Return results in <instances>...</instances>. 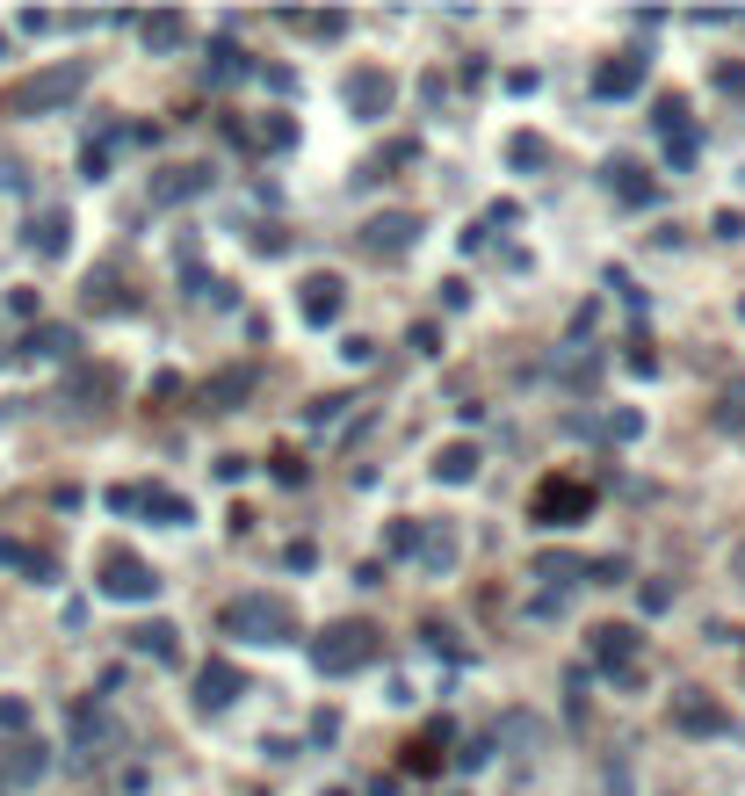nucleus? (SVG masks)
I'll return each mask as SVG.
<instances>
[{"instance_id":"1","label":"nucleus","mask_w":745,"mask_h":796,"mask_svg":"<svg viewBox=\"0 0 745 796\" xmlns=\"http://www.w3.org/2000/svg\"><path fill=\"white\" fill-rule=\"evenodd\" d=\"M80 87H87V58H66V66H44V73H22V80L8 87V102H0V116H51V109H66Z\"/></svg>"},{"instance_id":"2","label":"nucleus","mask_w":745,"mask_h":796,"mask_svg":"<svg viewBox=\"0 0 745 796\" xmlns=\"http://www.w3.org/2000/svg\"><path fill=\"white\" fill-rule=\"evenodd\" d=\"M225 637H239V645H290L297 608L283 594H239V601H225Z\"/></svg>"},{"instance_id":"3","label":"nucleus","mask_w":745,"mask_h":796,"mask_svg":"<svg viewBox=\"0 0 745 796\" xmlns=\"http://www.w3.org/2000/svg\"><path fill=\"white\" fill-rule=\"evenodd\" d=\"M304 652H312V666L326 673V681H348V673L377 666V630H369V623H333V630H319Z\"/></svg>"},{"instance_id":"4","label":"nucleus","mask_w":745,"mask_h":796,"mask_svg":"<svg viewBox=\"0 0 745 796\" xmlns=\"http://www.w3.org/2000/svg\"><path fill=\"white\" fill-rule=\"evenodd\" d=\"M109 507L116 514H152L160 529H189V500L167 493V485H109Z\"/></svg>"},{"instance_id":"5","label":"nucleus","mask_w":745,"mask_h":796,"mask_svg":"<svg viewBox=\"0 0 745 796\" xmlns=\"http://www.w3.org/2000/svg\"><path fill=\"white\" fill-rule=\"evenodd\" d=\"M152 594H160V572L145 558H131V550H109L102 558V601H152Z\"/></svg>"},{"instance_id":"6","label":"nucleus","mask_w":745,"mask_h":796,"mask_svg":"<svg viewBox=\"0 0 745 796\" xmlns=\"http://www.w3.org/2000/svg\"><path fill=\"white\" fill-rule=\"evenodd\" d=\"M340 312H348V283H340L333 268H319V275H304V283H297V319L304 326H333Z\"/></svg>"},{"instance_id":"7","label":"nucleus","mask_w":745,"mask_h":796,"mask_svg":"<svg viewBox=\"0 0 745 796\" xmlns=\"http://www.w3.org/2000/svg\"><path fill=\"white\" fill-rule=\"evenodd\" d=\"M391 102H398V80H391L384 66H362V73L348 80V109H355V124H384Z\"/></svg>"},{"instance_id":"8","label":"nucleus","mask_w":745,"mask_h":796,"mask_svg":"<svg viewBox=\"0 0 745 796\" xmlns=\"http://www.w3.org/2000/svg\"><path fill=\"white\" fill-rule=\"evenodd\" d=\"M420 239V225H413V210H377V218L362 225V254H377V261H398Z\"/></svg>"},{"instance_id":"9","label":"nucleus","mask_w":745,"mask_h":796,"mask_svg":"<svg viewBox=\"0 0 745 796\" xmlns=\"http://www.w3.org/2000/svg\"><path fill=\"white\" fill-rule=\"evenodd\" d=\"M586 507H594V493H586V485L550 478L543 493H536V522H543V529H572V522H586Z\"/></svg>"},{"instance_id":"10","label":"nucleus","mask_w":745,"mask_h":796,"mask_svg":"<svg viewBox=\"0 0 745 796\" xmlns=\"http://www.w3.org/2000/svg\"><path fill=\"white\" fill-rule=\"evenodd\" d=\"M637 645H644V637H637L630 623H601V630H586V652H594V666L623 673V681H630V659H637Z\"/></svg>"},{"instance_id":"11","label":"nucleus","mask_w":745,"mask_h":796,"mask_svg":"<svg viewBox=\"0 0 745 796\" xmlns=\"http://www.w3.org/2000/svg\"><path fill=\"white\" fill-rule=\"evenodd\" d=\"M673 724H680V731H695V739H717V731H731L724 702H709L702 688H680V695H673Z\"/></svg>"},{"instance_id":"12","label":"nucleus","mask_w":745,"mask_h":796,"mask_svg":"<svg viewBox=\"0 0 745 796\" xmlns=\"http://www.w3.org/2000/svg\"><path fill=\"white\" fill-rule=\"evenodd\" d=\"M637 87H644V58L630 51V58H608V66L594 73V95L601 102H623V95H637Z\"/></svg>"},{"instance_id":"13","label":"nucleus","mask_w":745,"mask_h":796,"mask_svg":"<svg viewBox=\"0 0 745 796\" xmlns=\"http://www.w3.org/2000/svg\"><path fill=\"white\" fill-rule=\"evenodd\" d=\"M73 218L66 210H29V254H66Z\"/></svg>"},{"instance_id":"14","label":"nucleus","mask_w":745,"mask_h":796,"mask_svg":"<svg viewBox=\"0 0 745 796\" xmlns=\"http://www.w3.org/2000/svg\"><path fill=\"white\" fill-rule=\"evenodd\" d=\"M413 558L442 579V572L456 565V529H449V522H420V550H413Z\"/></svg>"},{"instance_id":"15","label":"nucleus","mask_w":745,"mask_h":796,"mask_svg":"<svg viewBox=\"0 0 745 796\" xmlns=\"http://www.w3.org/2000/svg\"><path fill=\"white\" fill-rule=\"evenodd\" d=\"M232 695H239V673H232V659H210V666L196 673V702H203V710H225Z\"/></svg>"},{"instance_id":"16","label":"nucleus","mask_w":745,"mask_h":796,"mask_svg":"<svg viewBox=\"0 0 745 796\" xmlns=\"http://www.w3.org/2000/svg\"><path fill=\"white\" fill-rule=\"evenodd\" d=\"M434 478H442V485H471L478 478V449L471 442H449L442 456H434Z\"/></svg>"},{"instance_id":"17","label":"nucleus","mask_w":745,"mask_h":796,"mask_svg":"<svg viewBox=\"0 0 745 796\" xmlns=\"http://www.w3.org/2000/svg\"><path fill=\"white\" fill-rule=\"evenodd\" d=\"M0 572H29V579H51V558L44 550H29L15 536H0Z\"/></svg>"},{"instance_id":"18","label":"nucleus","mask_w":745,"mask_h":796,"mask_svg":"<svg viewBox=\"0 0 745 796\" xmlns=\"http://www.w3.org/2000/svg\"><path fill=\"white\" fill-rule=\"evenodd\" d=\"M131 652H138V659H181V645H174L167 623H138V630H131Z\"/></svg>"},{"instance_id":"19","label":"nucleus","mask_w":745,"mask_h":796,"mask_svg":"<svg viewBox=\"0 0 745 796\" xmlns=\"http://www.w3.org/2000/svg\"><path fill=\"white\" fill-rule=\"evenodd\" d=\"M536 579H550V587H572V579H586V558H565V550H543V558L529 565Z\"/></svg>"},{"instance_id":"20","label":"nucleus","mask_w":745,"mask_h":796,"mask_svg":"<svg viewBox=\"0 0 745 796\" xmlns=\"http://www.w3.org/2000/svg\"><path fill=\"white\" fill-rule=\"evenodd\" d=\"M138 37H145L152 51H174L181 37H189V22H181V15H145V22H138Z\"/></svg>"},{"instance_id":"21","label":"nucleus","mask_w":745,"mask_h":796,"mask_svg":"<svg viewBox=\"0 0 745 796\" xmlns=\"http://www.w3.org/2000/svg\"><path fill=\"white\" fill-rule=\"evenodd\" d=\"M73 348H80V333H73V326H37V333H29V355H44V362L73 355Z\"/></svg>"},{"instance_id":"22","label":"nucleus","mask_w":745,"mask_h":796,"mask_svg":"<svg viewBox=\"0 0 745 796\" xmlns=\"http://www.w3.org/2000/svg\"><path fill=\"white\" fill-rule=\"evenodd\" d=\"M246 391H254V377H246V370H217V377L203 384V398H210V406H239Z\"/></svg>"},{"instance_id":"23","label":"nucleus","mask_w":745,"mask_h":796,"mask_svg":"<svg viewBox=\"0 0 745 796\" xmlns=\"http://www.w3.org/2000/svg\"><path fill=\"white\" fill-rule=\"evenodd\" d=\"M109 391H116V377H109V370H80V377L66 384V398H73V406H102Z\"/></svg>"},{"instance_id":"24","label":"nucleus","mask_w":745,"mask_h":796,"mask_svg":"<svg viewBox=\"0 0 745 796\" xmlns=\"http://www.w3.org/2000/svg\"><path fill=\"white\" fill-rule=\"evenodd\" d=\"M0 768H8V782H37V775L51 768V760H44V746H37V739H22V746H15V760H0Z\"/></svg>"},{"instance_id":"25","label":"nucleus","mask_w":745,"mask_h":796,"mask_svg":"<svg viewBox=\"0 0 745 796\" xmlns=\"http://www.w3.org/2000/svg\"><path fill=\"white\" fill-rule=\"evenodd\" d=\"M608 181H615V196H623V203H651V196H659L651 181H637V167H630V160H615V167H608Z\"/></svg>"},{"instance_id":"26","label":"nucleus","mask_w":745,"mask_h":796,"mask_svg":"<svg viewBox=\"0 0 745 796\" xmlns=\"http://www.w3.org/2000/svg\"><path fill=\"white\" fill-rule=\"evenodd\" d=\"M232 73H246V51H239L232 37H217V44H210V80H232Z\"/></svg>"},{"instance_id":"27","label":"nucleus","mask_w":745,"mask_h":796,"mask_svg":"<svg viewBox=\"0 0 745 796\" xmlns=\"http://www.w3.org/2000/svg\"><path fill=\"white\" fill-rule=\"evenodd\" d=\"M290 138H297V124H290V116H268L261 131H246V145H261V152H283Z\"/></svg>"},{"instance_id":"28","label":"nucleus","mask_w":745,"mask_h":796,"mask_svg":"<svg viewBox=\"0 0 745 796\" xmlns=\"http://www.w3.org/2000/svg\"><path fill=\"white\" fill-rule=\"evenodd\" d=\"M717 427H745V384H724V398H717Z\"/></svg>"},{"instance_id":"29","label":"nucleus","mask_w":745,"mask_h":796,"mask_svg":"<svg viewBox=\"0 0 745 796\" xmlns=\"http://www.w3.org/2000/svg\"><path fill=\"white\" fill-rule=\"evenodd\" d=\"M601 435H608V442H637V435H644V420H637V413H608V420H601Z\"/></svg>"},{"instance_id":"30","label":"nucleus","mask_w":745,"mask_h":796,"mask_svg":"<svg viewBox=\"0 0 745 796\" xmlns=\"http://www.w3.org/2000/svg\"><path fill=\"white\" fill-rule=\"evenodd\" d=\"M290 29H304V37H340L348 22H340V15H290Z\"/></svg>"},{"instance_id":"31","label":"nucleus","mask_w":745,"mask_h":796,"mask_svg":"<svg viewBox=\"0 0 745 796\" xmlns=\"http://www.w3.org/2000/svg\"><path fill=\"white\" fill-rule=\"evenodd\" d=\"M637 601H644V616H666V608H673V587H666V579H651Z\"/></svg>"},{"instance_id":"32","label":"nucleus","mask_w":745,"mask_h":796,"mask_svg":"<svg viewBox=\"0 0 745 796\" xmlns=\"http://www.w3.org/2000/svg\"><path fill=\"white\" fill-rule=\"evenodd\" d=\"M507 160H514V167H543V138H514Z\"/></svg>"},{"instance_id":"33","label":"nucleus","mask_w":745,"mask_h":796,"mask_svg":"<svg viewBox=\"0 0 745 796\" xmlns=\"http://www.w3.org/2000/svg\"><path fill=\"white\" fill-rule=\"evenodd\" d=\"M0 731H29V702H15V695L0 702Z\"/></svg>"},{"instance_id":"34","label":"nucleus","mask_w":745,"mask_h":796,"mask_svg":"<svg viewBox=\"0 0 745 796\" xmlns=\"http://www.w3.org/2000/svg\"><path fill=\"white\" fill-rule=\"evenodd\" d=\"M268 471H275V485H304V464H297V456H290V449H283V456H275V464H268Z\"/></svg>"},{"instance_id":"35","label":"nucleus","mask_w":745,"mask_h":796,"mask_svg":"<svg viewBox=\"0 0 745 796\" xmlns=\"http://www.w3.org/2000/svg\"><path fill=\"white\" fill-rule=\"evenodd\" d=\"M485 760H492V739H471V746L456 753V768H485Z\"/></svg>"},{"instance_id":"36","label":"nucleus","mask_w":745,"mask_h":796,"mask_svg":"<svg viewBox=\"0 0 745 796\" xmlns=\"http://www.w3.org/2000/svg\"><path fill=\"white\" fill-rule=\"evenodd\" d=\"M319 565V543H290V572H312Z\"/></svg>"},{"instance_id":"37","label":"nucleus","mask_w":745,"mask_h":796,"mask_svg":"<svg viewBox=\"0 0 745 796\" xmlns=\"http://www.w3.org/2000/svg\"><path fill=\"white\" fill-rule=\"evenodd\" d=\"M406 768H413V775H434V768H442V760H434L427 746H406Z\"/></svg>"},{"instance_id":"38","label":"nucleus","mask_w":745,"mask_h":796,"mask_svg":"<svg viewBox=\"0 0 745 796\" xmlns=\"http://www.w3.org/2000/svg\"><path fill=\"white\" fill-rule=\"evenodd\" d=\"M717 239H745V218H738V210H717Z\"/></svg>"},{"instance_id":"39","label":"nucleus","mask_w":745,"mask_h":796,"mask_svg":"<svg viewBox=\"0 0 745 796\" xmlns=\"http://www.w3.org/2000/svg\"><path fill=\"white\" fill-rule=\"evenodd\" d=\"M0 189H8V196H29V174H22V167H0Z\"/></svg>"},{"instance_id":"40","label":"nucleus","mask_w":745,"mask_h":796,"mask_svg":"<svg viewBox=\"0 0 745 796\" xmlns=\"http://www.w3.org/2000/svg\"><path fill=\"white\" fill-rule=\"evenodd\" d=\"M731 572H738V587H745V543H738V550H731Z\"/></svg>"},{"instance_id":"41","label":"nucleus","mask_w":745,"mask_h":796,"mask_svg":"<svg viewBox=\"0 0 745 796\" xmlns=\"http://www.w3.org/2000/svg\"><path fill=\"white\" fill-rule=\"evenodd\" d=\"M0 51H8V37H0Z\"/></svg>"},{"instance_id":"42","label":"nucleus","mask_w":745,"mask_h":796,"mask_svg":"<svg viewBox=\"0 0 745 796\" xmlns=\"http://www.w3.org/2000/svg\"><path fill=\"white\" fill-rule=\"evenodd\" d=\"M0 782H8V768H0Z\"/></svg>"}]
</instances>
